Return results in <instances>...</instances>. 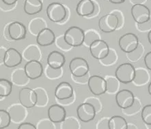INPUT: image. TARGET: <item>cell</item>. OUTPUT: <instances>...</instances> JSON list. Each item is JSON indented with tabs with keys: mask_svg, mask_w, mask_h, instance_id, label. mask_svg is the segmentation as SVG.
Here are the masks:
<instances>
[{
	"mask_svg": "<svg viewBox=\"0 0 151 129\" xmlns=\"http://www.w3.org/2000/svg\"><path fill=\"white\" fill-rule=\"evenodd\" d=\"M135 69L132 64L124 63L116 68L115 72L116 78L122 84H129L133 82L135 77Z\"/></svg>",
	"mask_w": 151,
	"mask_h": 129,
	"instance_id": "6da1fadb",
	"label": "cell"
},
{
	"mask_svg": "<svg viewBox=\"0 0 151 129\" xmlns=\"http://www.w3.org/2000/svg\"><path fill=\"white\" fill-rule=\"evenodd\" d=\"M64 37L71 47H78L83 44L85 31L80 27L73 26L65 31Z\"/></svg>",
	"mask_w": 151,
	"mask_h": 129,
	"instance_id": "7a4b0ae2",
	"label": "cell"
},
{
	"mask_svg": "<svg viewBox=\"0 0 151 129\" xmlns=\"http://www.w3.org/2000/svg\"><path fill=\"white\" fill-rule=\"evenodd\" d=\"M46 13L49 20L53 23H60L67 16V11L63 4L53 2L47 6Z\"/></svg>",
	"mask_w": 151,
	"mask_h": 129,
	"instance_id": "3957f363",
	"label": "cell"
},
{
	"mask_svg": "<svg viewBox=\"0 0 151 129\" xmlns=\"http://www.w3.org/2000/svg\"><path fill=\"white\" fill-rule=\"evenodd\" d=\"M69 69L75 77H85L90 70L88 61L82 57H75L69 63Z\"/></svg>",
	"mask_w": 151,
	"mask_h": 129,
	"instance_id": "277c9868",
	"label": "cell"
},
{
	"mask_svg": "<svg viewBox=\"0 0 151 129\" xmlns=\"http://www.w3.org/2000/svg\"><path fill=\"white\" fill-rule=\"evenodd\" d=\"M118 45L125 53H132L139 46V39L135 34L127 33L122 35L118 41Z\"/></svg>",
	"mask_w": 151,
	"mask_h": 129,
	"instance_id": "5b68a950",
	"label": "cell"
},
{
	"mask_svg": "<svg viewBox=\"0 0 151 129\" xmlns=\"http://www.w3.org/2000/svg\"><path fill=\"white\" fill-rule=\"evenodd\" d=\"M132 17L139 25L145 24L150 19V10L147 6L142 4H135L131 10Z\"/></svg>",
	"mask_w": 151,
	"mask_h": 129,
	"instance_id": "8992f818",
	"label": "cell"
},
{
	"mask_svg": "<svg viewBox=\"0 0 151 129\" xmlns=\"http://www.w3.org/2000/svg\"><path fill=\"white\" fill-rule=\"evenodd\" d=\"M119 25V18L114 14H107L101 17L99 21V27L101 31L109 33L115 31Z\"/></svg>",
	"mask_w": 151,
	"mask_h": 129,
	"instance_id": "52a82bcc",
	"label": "cell"
},
{
	"mask_svg": "<svg viewBox=\"0 0 151 129\" xmlns=\"http://www.w3.org/2000/svg\"><path fill=\"white\" fill-rule=\"evenodd\" d=\"M89 48L92 57L99 61L106 59L110 52L108 44L101 39L92 43Z\"/></svg>",
	"mask_w": 151,
	"mask_h": 129,
	"instance_id": "ba28073f",
	"label": "cell"
},
{
	"mask_svg": "<svg viewBox=\"0 0 151 129\" xmlns=\"http://www.w3.org/2000/svg\"><path fill=\"white\" fill-rule=\"evenodd\" d=\"M88 85L90 91L94 95L99 96L107 91V80L99 76H92L88 78Z\"/></svg>",
	"mask_w": 151,
	"mask_h": 129,
	"instance_id": "9c48e42d",
	"label": "cell"
},
{
	"mask_svg": "<svg viewBox=\"0 0 151 129\" xmlns=\"http://www.w3.org/2000/svg\"><path fill=\"white\" fill-rule=\"evenodd\" d=\"M19 100L20 104L25 108H33L37 103V94L34 89L27 87L23 88L19 92Z\"/></svg>",
	"mask_w": 151,
	"mask_h": 129,
	"instance_id": "30bf717a",
	"label": "cell"
},
{
	"mask_svg": "<svg viewBox=\"0 0 151 129\" xmlns=\"http://www.w3.org/2000/svg\"><path fill=\"white\" fill-rule=\"evenodd\" d=\"M116 102L118 106L122 109L130 108L135 103L134 94L131 90L122 89L116 94Z\"/></svg>",
	"mask_w": 151,
	"mask_h": 129,
	"instance_id": "8fae6325",
	"label": "cell"
},
{
	"mask_svg": "<svg viewBox=\"0 0 151 129\" xmlns=\"http://www.w3.org/2000/svg\"><path fill=\"white\" fill-rule=\"evenodd\" d=\"M96 114L95 107L89 103H83L77 107V115L78 119L83 122L93 120Z\"/></svg>",
	"mask_w": 151,
	"mask_h": 129,
	"instance_id": "7c38bea8",
	"label": "cell"
},
{
	"mask_svg": "<svg viewBox=\"0 0 151 129\" xmlns=\"http://www.w3.org/2000/svg\"><path fill=\"white\" fill-rule=\"evenodd\" d=\"M27 108L21 104L14 103L8 107V112L11 118V121L14 124H22L27 116Z\"/></svg>",
	"mask_w": 151,
	"mask_h": 129,
	"instance_id": "4fadbf2b",
	"label": "cell"
},
{
	"mask_svg": "<svg viewBox=\"0 0 151 129\" xmlns=\"http://www.w3.org/2000/svg\"><path fill=\"white\" fill-rule=\"evenodd\" d=\"M8 33L12 40L18 41L25 38L27 29L25 26L19 21L11 23L8 27Z\"/></svg>",
	"mask_w": 151,
	"mask_h": 129,
	"instance_id": "5bb4252c",
	"label": "cell"
},
{
	"mask_svg": "<svg viewBox=\"0 0 151 129\" xmlns=\"http://www.w3.org/2000/svg\"><path fill=\"white\" fill-rule=\"evenodd\" d=\"M55 96L58 101H64L74 96V90L70 84L62 82L55 87Z\"/></svg>",
	"mask_w": 151,
	"mask_h": 129,
	"instance_id": "9a60e30c",
	"label": "cell"
},
{
	"mask_svg": "<svg viewBox=\"0 0 151 129\" xmlns=\"http://www.w3.org/2000/svg\"><path fill=\"white\" fill-rule=\"evenodd\" d=\"M25 72L30 79H36L42 76L44 72L42 63L38 61H29L24 66Z\"/></svg>",
	"mask_w": 151,
	"mask_h": 129,
	"instance_id": "2e32d148",
	"label": "cell"
},
{
	"mask_svg": "<svg viewBox=\"0 0 151 129\" xmlns=\"http://www.w3.org/2000/svg\"><path fill=\"white\" fill-rule=\"evenodd\" d=\"M48 118L53 123H62L66 118V111L62 105L53 104L48 109Z\"/></svg>",
	"mask_w": 151,
	"mask_h": 129,
	"instance_id": "e0dca14e",
	"label": "cell"
},
{
	"mask_svg": "<svg viewBox=\"0 0 151 129\" xmlns=\"http://www.w3.org/2000/svg\"><path fill=\"white\" fill-rule=\"evenodd\" d=\"M23 61L22 55L17 49L10 48L6 52L4 64L7 67L12 68L19 66Z\"/></svg>",
	"mask_w": 151,
	"mask_h": 129,
	"instance_id": "ac0fdd59",
	"label": "cell"
},
{
	"mask_svg": "<svg viewBox=\"0 0 151 129\" xmlns=\"http://www.w3.org/2000/svg\"><path fill=\"white\" fill-rule=\"evenodd\" d=\"M96 6L92 0H80L76 8V12L79 16H90L95 12Z\"/></svg>",
	"mask_w": 151,
	"mask_h": 129,
	"instance_id": "d6986e66",
	"label": "cell"
},
{
	"mask_svg": "<svg viewBox=\"0 0 151 129\" xmlns=\"http://www.w3.org/2000/svg\"><path fill=\"white\" fill-rule=\"evenodd\" d=\"M54 32L49 28H45L36 36V42L40 46H48L55 42Z\"/></svg>",
	"mask_w": 151,
	"mask_h": 129,
	"instance_id": "ffe728a7",
	"label": "cell"
},
{
	"mask_svg": "<svg viewBox=\"0 0 151 129\" xmlns=\"http://www.w3.org/2000/svg\"><path fill=\"white\" fill-rule=\"evenodd\" d=\"M66 59L64 55L59 51L54 50L49 53L47 57V64L53 69H62L65 64Z\"/></svg>",
	"mask_w": 151,
	"mask_h": 129,
	"instance_id": "44dd1931",
	"label": "cell"
},
{
	"mask_svg": "<svg viewBox=\"0 0 151 129\" xmlns=\"http://www.w3.org/2000/svg\"><path fill=\"white\" fill-rule=\"evenodd\" d=\"M23 59L27 62L32 61H40L41 58V51L37 46L30 44L24 49L22 54Z\"/></svg>",
	"mask_w": 151,
	"mask_h": 129,
	"instance_id": "7402d4cb",
	"label": "cell"
},
{
	"mask_svg": "<svg viewBox=\"0 0 151 129\" xmlns=\"http://www.w3.org/2000/svg\"><path fill=\"white\" fill-rule=\"evenodd\" d=\"M42 7V0H25L23 10L28 15H34L41 12Z\"/></svg>",
	"mask_w": 151,
	"mask_h": 129,
	"instance_id": "603a6c76",
	"label": "cell"
},
{
	"mask_svg": "<svg viewBox=\"0 0 151 129\" xmlns=\"http://www.w3.org/2000/svg\"><path fill=\"white\" fill-rule=\"evenodd\" d=\"M29 78L27 77L24 69L19 68L14 70L11 74L12 82L15 85L22 86L28 84Z\"/></svg>",
	"mask_w": 151,
	"mask_h": 129,
	"instance_id": "cb8c5ba5",
	"label": "cell"
},
{
	"mask_svg": "<svg viewBox=\"0 0 151 129\" xmlns=\"http://www.w3.org/2000/svg\"><path fill=\"white\" fill-rule=\"evenodd\" d=\"M45 28H47V24L45 21L41 18H36L32 19L29 22V25H28V30H29V33L32 35L36 36Z\"/></svg>",
	"mask_w": 151,
	"mask_h": 129,
	"instance_id": "d4e9b609",
	"label": "cell"
},
{
	"mask_svg": "<svg viewBox=\"0 0 151 129\" xmlns=\"http://www.w3.org/2000/svg\"><path fill=\"white\" fill-rule=\"evenodd\" d=\"M127 120L120 116H114L109 120V129H128Z\"/></svg>",
	"mask_w": 151,
	"mask_h": 129,
	"instance_id": "484cf974",
	"label": "cell"
},
{
	"mask_svg": "<svg viewBox=\"0 0 151 129\" xmlns=\"http://www.w3.org/2000/svg\"><path fill=\"white\" fill-rule=\"evenodd\" d=\"M35 90L36 94H37V103L36 106L38 107H45L48 104L49 102V96L47 92L43 88L38 87L36 88Z\"/></svg>",
	"mask_w": 151,
	"mask_h": 129,
	"instance_id": "4316f807",
	"label": "cell"
},
{
	"mask_svg": "<svg viewBox=\"0 0 151 129\" xmlns=\"http://www.w3.org/2000/svg\"><path fill=\"white\" fill-rule=\"evenodd\" d=\"M60 129H80V123L74 116H68L60 124Z\"/></svg>",
	"mask_w": 151,
	"mask_h": 129,
	"instance_id": "83f0119b",
	"label": "cell"
},
{
	"mask_svg": "<svg viewBox=\"0 0 151 129\" xmlns=\"http://www.w3.org/2000/svg\"><path fill=\"white\" fill-rule=\"evenodd\" d=\"M12 91V82L6 79H0V96L6 97L11 94Z\"/></svg>",
	"mask_w": 151,
	"mask_h": 129,
	"instance_id": "f1b7e54d",
	"label": "cell"
},
{
	"mask_svg": "<svg viewBox=\"0 0 151 129\" xmlns=\"http://www.w3.org/2000/svg\"><path fill=\"white\" fill-rule=\"evenodd\" d=\"M99 40H101V37L97 31H94L93 29H88L85 31L83 44L86 46L90 48L92 43Z\"/></svg>",
	"mask_w": 151,
	"mask_h": 129,
	"instance_id": "f546056e",
	"label": "cell"
},
{
	"mask_svg": "<svg viewBox=\"0 0 151 129\" xmlns=\"http://www.w3.org/2000/svg\"><path fill=\"white\" fill-rule=\"evenodd\" d=\"M45 74L47 78L50 79H58L63 75V70L62 69H53L48 64L45 69Z\"/></svg>",
	"mask_w": 151,
	"mask_h": 129,
	"instance_id": "4dcf8cb0",
	"label": "cell"
},
{
	"mask_svg": "<svg viewBox=\"0 0 151 129\" xmlns=\"http://www.w3.org/2000/svg\"><path fill=\"white\" fill-rule=\"evenodd\" d=\"M148 80V75L146 73V70L142 69H136L135 72V77L133 80L135 84L137 85H142L144 84H146Z\"/></svg>",
	"mask_w": 151,
	"mask_h": 129,
	"instance_id": "1f68e13d",
	"label": "cell"
},
{
	"mask_svg": "<svg viewBox=\"0 0 151 129\" xmlns=\"http://www.w3.org/2000/svg\"><path fill=\"white\" fill-rule=\"evenodd\" d=\"M11 122V118L8 111L2 109H0V129L8 127Z\"/></svg>",
	"mask_w": 151,
	"mask_h": 129,
	"instance_id": "d6a6232c",
	"label": "cell"
},
{
	"mask_svg": "<svg viewBox=\"0 0 151 129\" xmlns=\"http://www.w3.org/2000/svg\"><path fill=\"white\" fill-rule=\"evenodd\" d=\"M142 119L146 126H151V104L145 105L142 111Z\"/></svg>",
	"mask_w": 151,
	"mask_h": 129,
	"instance_id": "836d02e7",
	"label": "cell"
},
{
	"mask_svg": "<svg viewBox=\"0 0 151 129\" xmlns=\"http://www.w3.org/2000/svg\"><path fill=\"white\" fill-rule=\"evenodd\" d=\"M55 43L56 46H57L58 48H60V50L64 51H68L73 48V47H71L70 45H68V43L66 42L65 39H64V35H60L56 38Z\"/></svg>",
	"mask_w": 151,
	"mask_h": 129,
	"instance_id": "e575fe53",
	"label": "cell"
},
{
	"mask_svg": "<svg viewBox=\"0 0 151 129\" xmlns=\"http://www.w3.org/2000/svg\"><path fill=\"white\" fill-rule=\"evenodd\" d=\"M37 129H55V123L51 121L49 118H44L39 120L36 125Z\"/></svg>",
	"mask_w": 151,
	"mask_h": 129,
	"instance_id": "d590c367",
	"label": "cell"
},
{
	"mask_svg": "<svg viewBox=\"0 0 151 129\" xmlns=\"http://www.w3.org/2000/svg\"><path fill=\"white\" fill-rule=\"evenodd\" d=\"M118 81L116 78H113V77H109L107 80V91L109 93L116 92L118 89Z\"/></svg>",
	"mask_w": 151,
	"mask_h": 129,
	"instance_id": "8d00e7d4",
	"label": "cell"
},
{
	"mask_svg": "<svg viewBox=\"0 0 151 129\" xmlns=\"http://www.w3.org/2000/svg\"><path fill=\"white\" fill-rule=\"evenodd\" d=\"M109 120L107 118H103L98 122L96 125V129H109Z\"/></svg>",
	"mask_w": 151,
	"mask_h": 129,
	"instance_id": "74e56055",
	"label": "cell"
},
{
	"mask_svg": "<svg viewBox=\"0 0 151 129\" xmlns=\"http://www.w3.org/2000/svg\"><path fill=\"white\" fill-rule=\"evenodd\" d=\"M86 103H90V104H92V105H93V106L95 107L96 112L100 110L101 103L98 100L96 99V98L95 99H94V98H88V99L86 101Z\"/></svg>",
	"mask_w": 151,
	"mask_h": 129,
	"instance_id": "f35d334b",
	"label": "cell"
},
{
	"mask_svg": "<svg viewBox=\"0 0 151 129\" xmlns=\"http://www.w3.org/2000/svg\"><path fill=\"white\" fill-rule=\"evenodd\" d=\"M144 64L146 68L151 71V51L146 54L144 57Z\"/></svg>",
	"mask_w": 151,
	"mask_h": 129,
	"instance_id": "ab89813d",
	"label": "cell"
},
{
	"mask_svg": "<svg viewBox=\"0 0 151 129\" xmlns=\"http://www.w3.org/2000/svg\"><path fill=\"white\" fill-rule=\"evenodd\" d=\"M17 129H37L36 126L34 125L33 124L29 123V122H23L22 124H20Z\"/></svg>",
	"mask_w": 151,
	"mask_h": 129,
	"instance_id": "60d3db41",
	"label": "cell"
},
{
	"mask_svg": "<svg viewBox=\"0 0 151 129\" xmlns=\"http://www.w3.org/2000/svg\"><path fill=\"white\" fill-rule=\"evenodd\" d=\"M7 50L8 49H6L4 47L1 46V48H0V63H1V64H4V59H5V56Z\"/></svg>",
	"mask_w": 151,
	"mask_h": 129,
	"instance_id": "b9f144b4",
	"label": "cell"
},
{
	"mask_svg": "<svg viewBox=\"0 0 151 129\" xmlns=\"http://www.w3.org/2000/svg\"><path fill=\"white\" fill-rule=\"evenodd\" d=\"M2 2L4 4H5L6 5L8 6H12L18 1V0H1Z\"/></svg>",
	"mask_w": 151,
	"mask_h": 129,
	"instance_id": "7bdbcfd3",
	"label": "cell"
},
{
	"mask_svg": "<svg viewBox=\"0 0 151 129\" xmlns=\"http://www.w3.org/2000/svg\"><path fill=\"white\" fill-rule=\"evenodd\" d=\"M109 1L114 4H121L124 3L125 0H109Z\"/></svg>",
	"mask_w": 151,
	"mask_h": 129,
	"instance_id": "ee69618b",
	"label": "cell"
},
{
	"mask_svg": "<svg viewBox=\"0 0 151 129\" xmlns=\"http://www.w3.org/2000/svg\"><path fill=\"white\" fill-rule=\"evenodd\" d=\"M148 42H149L150 44L151 45V30L148 32Z\"/></svg>",
	"mask_w": 151,
	"mask_h": 129,
	"instance_id": "f6af8a7d",
	"label": "cell"
},
{
	"mask_svg": "<svg viewBox=\"0 0 151 129\" xmlns=\"http://www.w3.org/2000/svg\"><path fill=\"white\" fill-rule=\"evenodd\" d=\"M148 93H149L150 95H151V82L149 84V85H148Z\"/></svg>",
	"mask_w": 151,
	"mask_h": 129,
	"instance_id": "bcb514c9",
	"label": "cell"
}]
</instances>
